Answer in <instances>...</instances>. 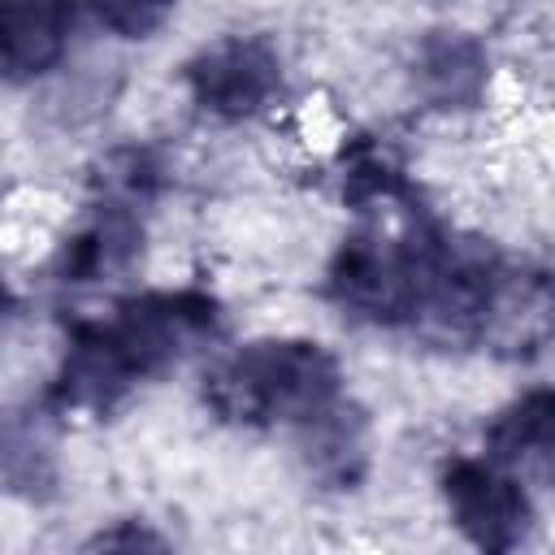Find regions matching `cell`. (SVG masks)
Listing matches in <instances>:
<instances>
[{"mask_svg":"<svg viewBox=\"0 0 555 555\" xmlns=\"http://www.w3.org/2000/svg\"><path fill=\"white\" fill-rule=\"evenodd\" d=\"M221 325V304L208 291H147L121 299L104 321H78L48 386V408L108 416L139 382L178 364Z\"/></svg>","mask_w":555,"mask_h":555,"instance_id":"6da1fadb","label":"cell"},{"mask_svg":"<svg viewBox=\"0 0 555 555\" xmlns=\"http://www.w3.org/2000/svg\"><path fill=\"white\" fill-rule=\"evenodd\" d=\"M338 360L308 338H256L204 373V403L217 421L243 429L308 425L338 403Z\"/></svg>","mask_w":555,"mask_h":555,"instance_id":"7a4b0ae2","label":"cell"},{"mask_svg":"<svg viewBox=\"0 0 555 555\" xmlns=\"http://www.w3.org/2000/svg\"><path fill=\"white\" fill-rule=\"evenodd\" d=\"M429 234L434 225L416 217L403 230L373 225V230L343 238L325 273L330 299L347 317L369 321V325H416Z\"/></svg>","mask_w":555,"mask_h":555,"instance_id":"3957f363","label":"cell"},{"mask_svg":"<svg viewBox=\"0 0 555 555\" xmlns=\"http://www.w3.org/2000/svg\"><path fill=\"white\" fill-rule=\"evenodd\" d=\"M442 499H447L455 529L481 551H512L525 542V533L533 525L529 494L490 455L486 460H468V455L447 460Z\"/></svg>","mask_w":555,"mask_h":555,"instance_id":"277c9868","label":"cell"},{"mask_svg":"<svg viewBox=\"0 0 555 555\" xmlns=\"http://www.w3.org/2000/svg\"><path fill=\"white\" fill-rule=\"evenodd\" d=\"M182 78L191 87V100L204 113L225 117V121H238V117L260 113L278 95V87H282V61L256 35H225V39L204 43L186 61Z\"/></svg>","mask_w":555,"mask_h":555,"instance_id":"5b68a950","label":"cell"},{"mask_svg":"<svg viewBox=\"0 0 555 555\" xmlns=\"http://www.w3.org/2000/svg\"><path fill=\"white\" fill-rule=\"evenodd\" d=\"M143 251V221H139V204L121 199V195H100V204L91 208V217L61 243L52 273L65 286H91V282H108L117 273H126Z\"/></svg>","mask_w":555,"mask_h":555,"instance_id":"8992f818","label":"cell"},{"mask_svg":"<svg viewBox=\"0 0 555 555\" xmlns=\"http://www.w3.org/2000/svg\"><path fill=\"white\" fill-rule=\"evenodd\" d=\"M91 0H4V78L30 82L48 74Z\"/></svg>","mask_w":555,"mask_h":555,"instance_id":"52a82bcc","label":"cell"},{"mask_svg":"<svg viewBox=\"0 0 555 555\" xmlns=\"http://www.w3.org/2000/svg\"><path fill=\"white\" fill-rule=\"evenodd\" d=\"M416 87L434 108H477L490 82L486 48L464 30H429L416 48Z\"/></svg>","mask_w":555,"mask_h":555,"instance_id":"ba28073f","label":"cell"},{"mask_svg":"<svg viewBox=\"0 0 555 555\" xmlns=\"http://www.w3.org/2000/svg\"><path fill=\"white\" fill-rule=\"evenodd\" d=\"M486 455L503 468L555 455V390L538 386V390H525L520 399H512L486 425Z\"/></svg>","mask_w":555,"mask_h":555,"instance_id":"9c48e42d","label":"cell"},{"mask_svg":"<svg viewBox=\"0 0 555 555\" xmlns=\"http://www.w3.org/2000/svg\"><path fill=\"white\" fill-rule=\"evenodd\" d=\"M299 429H304L308 468L321 481H330L338 490H351L364 477V416L356 408H347L338 399Z\"/></svg>","mask_w":555,"mask_h":555,"instance_id":"30bf717a","label":"cell"},{"mask_svg":"<svg viewBox=\"0 0 555 555\" xmlns=\"http://www.w3.org/2000/svg\"><path fill=\"white\" fill-rule=\"evenodd\" d=\"M178 0H91V13L100 26H108L121 39H147L165 26Z\"/></svg>","mask_w":555,"mask_h":555,"instance_id":"8fae6325","label":"cell"},{"mask_svg":"<svg viewBox=\"0 0 555 555\" xmlns=\"http://www.w3.org/2000/svg\"><path fill=\"white\" fill-rule=\"evenodd\" d=\"M117 546H152V551H160V546H169L160 533H152V529H143L139 520H121L117 529H100L91 542H87V551H117Z\"/></svg>","mask_w":555,"mask_h":555,"instance_id":"7c38bea8","label":"cell"}]
</instances>
